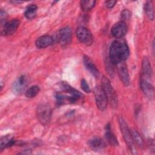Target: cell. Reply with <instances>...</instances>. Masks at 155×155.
Segmentation results:
<instances>
[{
  "mask_svg": "<svg viewBox=\"0 0 155 155\" xmlns=\"http://www.w3.org/2000/svg\"><path fill=\"white\" fill-rule=\"evenodd\" d=\"M117 71L120 79L124 85L128 86L130 84V79L127 65L124 62H122L117 64Z\"/></svg>",
  "mask_w": 155,
  "mask_h": 155,
  "instance_id": "10",
  "label": "cell"
},
{
  "mask_svg": "<svg viewBox=\"0 0 155 155\" xmlns=\"http://www.w3.org/2000/svg\"><path fill=\"white\" fill-rule=\"evenodd\" d=\"M20 21L18 19H13L10 21L5 22L1 30V35L3 36L12 35L17 30Z\"/></svg>",
  "mask_w": 155,
  "mask_h": 155,
  "instance_id": "9",
  "label": "cell"
},
{
  "mask_svg": "<svg viewBox=\"0 0 155 155\" xmlns=\"http://www.w3.org/2000/svg\"><path fill=\"white\" fill-rule=\"evenodd\" d=\"M81 86L82 89L86 93H90V87L88 84V83L87 82V81L85 79H82L81 82Z\"/></svg>",
  "mask_w": 155,
  "mask_h": 155,
  "instance_id": "25",
  "label": "cell"
},
{
  "mask_svg": "<svg viewBox=\"0 0 155 155\" xmlns=\"http://www.w3.org/2000/svg\"><path fill=\"white\" fill-rule=\"evenodd\" d=\"M36 116L41 124L44 125L48 124L50 121L51 116V107L46 104L39 105L36 110Z\"/></svg>",
  "mask_w": 155,
  "mask_h": 155,
  "instance_id": "4",
  "label": "cell"
},
{
  "mask_svg": "<svg viewBox=\"0 0 155 155\" xmlns=\"http://www.w3.org/2000/svg\"><path fill=\"white\" fill-rule=\"evenodd\" d=\"M101 87L106 95L108 102H109L113 108L117 107L118 100L116 93L112 87L110 81L105 76H103L102 78Z\"/></svg>",
  "mask_w": 155,
  "mask_h": 155,
  "instance_id": "2",
  "label": "cell"
},
{
  "mask_svg": "<svg viewBox=\"0 0 155 155\" xmlns=\"http://www.w3.org/2000/svg\"><path fill=\"white\" fill-rule=\"evenodd\" d=\"M128 27L125 22L120 21L116 23L111 29V33L113 37L121 39L127 33Z\"/></svg>",
  "mask_w": 155,
  "mask_h": 155,
  "instance_id": "8",
  "label": "cell"
},
{
  "mask_svg": "<svg viewBox=\"0 0 155 155\" xmlns=\"http://www.w3.org/2000/svg\"><path fill=\"white\" fill-rule=\"evenodd\" d=\"M105 137L107 142L112 146H117L118 145V141L117 137L113 134L112 131H111L110 127L109 125H107L106 127V131L105 134Z\"/></svg>",
  "mask_w": 155,
  "mask_h": 155,
  "instance_id": "17",
  "label": "cell"
},
{
  "mask_svg": "<svg viewBox=\"0 0 155 155\" xmlns=\"http://www.w3.org/2000/svg\"><path fill=\"white\" fill-rule=\"evenodd\" d=\"M76 34L78 39L86 45H90L93 41V37L91 31L84 26H79L76 28Z\"/></svg>",
  "mask_w": 155,
  "mask_h": 155,
  "instance_id": "5",
  "label": "cell"
},
{
  "mask_svg": "<svg viewBox=\"0 0 155 155\" xmlns=\"http://www.w3.org/2000/svg\"><path fill=\"white\" fill-rule=\"evenodd\" d=\"M140 88L144 94V95L148 98L149 99L151 100L154 98V87L146 79H142L140 82Z\"/></svg>",
  "mask_w": 155,
  "mask_h": 155,
  "instance_id": "11",
  "label": "cell"
},
{
  "mask_svg": "<svg viewBox=\"0 0 155 155\" xmlns=\"http://www.w3.org/2000/svg\"><path fill=\"white\" fill-rule=\"evenodd\" d=\"M11 2L14 3V4H20V3L23 2V1H11Z\"/></svg>",
  "mask_w": 155,
  "mask_h": 155,
  "instance_id": "27",
  "label": "cell"
},
{
  "mask_svg": "<svg viewBox=\"0 0 155 155\" xmlns=\"http://www.w3.org/2000/svg\"><path fill=\"white\" fill-rule=\"evenodd\" d=\"M94 94L97 107L101 111H104L107 108L108 101L101 86L97 85L94 88Z\"/></svg>",
  "mask_w": 155,
  "mask_h": 155,
  "instance_id": "6",
  "label": "cell"
},
{
  "mask_svg": "<svg viewBox=\"0 0 155 155\" xmlns=\"http://www.w3.org/2000/svg\"><path fill=\"white\" fill-rule=\"evenodd\" d=\"M71 30L69 27H65L58 31L57 39L62 46H65L69 44L71 41Z\"/></svg>",
  "mask_w": 155,
  "mask_h": 155,
  "instance_id": "7",
  "label": "cell"
},
{
  "mask_svg": "<svg viewBox=\"0 0 155 155\" xmlns=\"http://www.w3.org/2000/svg\"><path fill=\"white\" fill-rule=\"evenodd\" d=\"M88 144L90 148L94 151L103 150L106 147L105 142L102 139L96 137L89 140Z\"/></svg>",
  "mask_w": 155,
  "mask_h": 155,
  "instance_id": "13",
  "label": "cell"
},
{
  "mask_svg": "<svg viewBox=\"0 0 155 155\" xmlns=\"http://www.w3.org/2000/svg\"><path fill=\"white\" fill-rule=\"evenodd\" d=\"M131 17V13L129 10L125 9L121 13H120V18L122 19V21L125 22V21H127L128 19H130Z\"/></svg>",
  "mask_w": 155,
  "mask_h": 155,
  "instance_id": "24",
  "label": "cell"
},
{
  "mask_svg": "<svg viewBox=\"0 0 155 155\" xmlns=\"http://www.w3.org/2000/svg\"><path fill=\"white\" fill-rule=\"evenodd\" d=\"M128 46L122 39L115 40L111 45L109 51L110 62L114 65L124 62L129 56Z\"/></svg>",
  "mask_w": 155,
  "mask_h": 155,
  "instance_id": "1",
  "label": "cell"
},
{
  "mask_svg": "<svg viewBox=\"0 0 155 155\" xmlns=\"http://www.w3.org/2000/svg\"><path fill=\"white\" fill-rule=\"evenodd\" d=\"M83 61L85 67L91 73V74H93L94 77L98 78L99 76V71L93 62L90 59V58L87 56H84Z\"/></svg>",
  "mask_w": 155,
  "mask_h": 155,
  "instance_id": "14",
  "label": "cell"
},
{
  "mask_svg": "<svg viewBox=\"0 0 155 155\" xmlns=\"http://www.w3.org/2000/svg\"><path fill=\"white\" fill-rule=\"evenodd\" d=\"M27 79L25 76L22 75L18 78L16 81L13 84V89L16 93H21L24 90L27 86Z\"/></svg>",
  "mask_w": 155,
  "mask_h": 155,
  "instance_id": "15",
  "label": "cell"
},
{
  "mask_svg": "<svg viewBox=\"0 0 155 155\" xmlns=\"http://www.w3.org/2000/svg\"><path fill=\"white\" fill-rule=\"evenodd\" d=\"M130 131L134 144L136 143L140 148H143L144 147V140L140 133L134 128H131Z\"/></svg>",
  "mask_w": 155,
  "mask_h": 155,
  "instance_id": "18",
  "label": "cell"
},
{
  "mask_svg": "<svg viewBox=\"0 0 155 155\" xmlns=\"http://www.w3.org/2000/svg\"><path fill=\"white\" fill-rule=\"evenodd\" d=\"M96 4V1H81L80 2V5L82 10L88 11L94 7Z\"/></svg>",
  "mask_w": 155,
  "mask_h": 155,
  "instance_id": "23",
  "label": "cell"
},
{
  "mask_svg": "<svg viewBox=\"0 0 155 155\" xmlns=\"http://www.w3.org/2000/svg\"><path fill=\"white\" fill-rule=\"evenodd\" d=\"M15 143V140L13 139L11 134L6 135L1 138L0 140V149L2 150L6 147H11Z\"/></svg>",
  "mask_w": 155,
  "mask_h": 155,
  "instance_id": "19",
  "label": "cell"
},
{
  "mask_svg": "<svg viewBox=\"0 0 155 155\" xmlns=\"http://www.w3.org/2000/svg\"><path fill=\"white\" fill-rule=\"evenodd\" d=\"M142 71L143 76L145 78H150L152 75V68L150 62L147 58H144L142 63Z\"/></svg>",
  "mask_w": 155,
  "mask_h": 155,
  "instance_id": "16",
  "label": "cell"
},
{
  "mask_svg": "<svg viewBox=\"0 0 155 155\" xmlns=\"http://www.w3.org/2000/svg\"><path fill=\"white\" fill-rule=\"evenodd\" d=\"M153 2L147 1L145 4V12L146 15L150 20H153L154 19V10H153Z\"/></svg>",
  "mask_w": 155,
  "mask_h": 155,
  "instance_id": "21",
  "label": "cell"
},
{
  "mask_svg": "<svg viewBox=\"0 0 155 155\" xmlns=\"http://www.w3.org/2000/svg\"><path fill=\"white\" fill-rule=\"evenodd\" d=\"M39 87L38 85H33L25 91V96L28 98L35 97L39 92Z\"/></svg>",
  "mask_w": 155,
  "mask_h": 155,
  "instance_id": "22",
  "label": "cell"
},
{
  "mask_svg": "<svg viewBox=\"0 0 155 155\" xmlns=\"http://www.w3.org/2000/svg\"><path fill=\"white\" fill-rule=\"evenodd\" d=\"M119 123L121 132L123 135V137L128 148L133 154H136L137 151H136L135 144L133 140L130 129L128 128V127L127 123L125 122V120L122 117H120L119 118Z\"/></svg>",
  "mask_w": 155,
  "mask_h": 155,
  "instance_id": "3",
  "label": "cell"
},
{
  "mask_svg": "<svg viewBox=\"0 0 155 155\" xmlns=\"http://www.w3.org/2000/svg\"><path fill=\"white\" fill-rule=\"evenodd\" d=\"M38 7L35 4H31L29 5L24 12V16L28 19H32L35 18L36 15Z\"/></svg>",
  "mask_w": 155,
  "mask_h": 155,
  "instance_id": "20",
  "label": "cell"
},
{
  "mask_svg": "<svg viewBox=\"0 0 155 155\" xmlns=\"http://www.w3.org/2000/svg\"><path fill=\"white\" fill-rule=\"evenodd\" d=\"M54 39L52 36L45 35L39 37L35 42V45L39 48H44L51 45Z\"/></svg>",
  "mask_w": 155,
  "mask_h": 155,
  "instance_id": "12",
  "label": "cell"
},
{
  "mask_svg": "<svg viewBox=\"0 0 155 155\" xmlns=\"http://www.w3.org/2000/svg\"><path fill=\"white\" fill-rule=\"evenodd\" d=\"M116 2H117L116 1H107L105 2V6L108 8H111L114 6Z\"/></svg>",
  "mask_w": 155,
  "mask_h": 155,
  "instance_id": "26",
  "label": "cell"
}]
</instances>
